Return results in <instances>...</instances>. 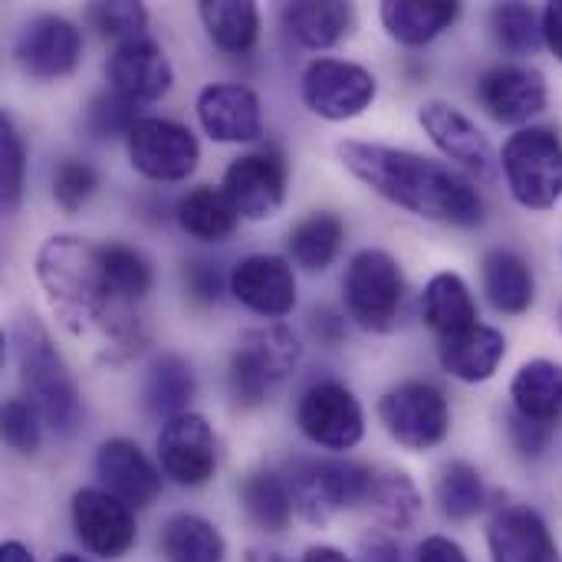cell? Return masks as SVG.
Instances as JSON below:
<instances>
[{"label":"cell","instance_id":"8","mask_svg":"<svg viewBox=\"0 0 562 562\" xmlns=\"http://www.w3.org/2000/svg\"><path fill=\"white\" fill-rule=\"evenodd\" d=\"M379 422L408 451L438 448L451 431V405L431 382H398L379 398Z\"/></svg>","mask_w":562,"mask_h":562},{"label":"cell","instance_id":"50","mask_svg":"<svg viewBox=\"0 0 562 562\" xmlns=\"http://www.w3.org/2000/svg\"><path fill=\"white\" fill-rule=\"evenodd\" d=\"M0 562H36V560H33V553H30L23 543L7 540V543L0 547Z\"/></svg>","mask_w":562,"mask_h":562},{"label":"cell","instance_id":"40","mask_svg":"<svg viewBox=\"0 0 562 562\" xmlns=\"http://www.w3.org/2000/svg\"><path fill=\"white\" fill-rule=\"evenodd\" d=\"M99 188V171L89 161L79 158H63L53 168V201L66 211L76 214Z\"/></svg>","mask_w":562,"mask_h":562},{"label":"cell","instance_id":"35","mask_svg":"<svg viewBox=\"0 0 562 562\" xmlns=\"http://www.w3.org/2000/svg\"><path fill=\"white\" fill-rule=\"evenodd\" d=\"M438 507L448 520H471L484 510L487 504V491H484V481H481V471L464 464V461H451L445 464L441 477H438Z\"/></svg>","mask_w":562,"mask_h":562},{"label":"cell","instance_id":"4","mask_svg":"<svg viewBox=\"0 0 562 562\" xmlns=\"http://www.w3.org/2000/svg\"><path fill=\"white\" fill-rule=\"evenodd\" d=\"M303 359L300 336L283 323H263L237 339L227 382L240 408H257L277 395V389L296 372Z\"/></svg>","mask_w":562,"mask_h":562},{"label":"cell","instance_id":"21","mask_svg":"<svg viewBox=\"0 0 562 562\" xmlns=\"http://www.w3.org/2000/svg\"><path fill=\"white\" fill-rule=\"evenodd\" d=\"M418 122L445 158H451L477 175L491 171V161H494L491 142L458 105H451L445 99H431L418 109Z\"/></svg>","mask_w":562,"mask_h":562},{"label":"cell","instance_id":"39","mask_svg":"<svg viewBox=\"0 0 562 562\" xmlns=\"http://www.w3.org/2000/svg\"><path fill=\"white\" fill-rule=\"evenodd\" d=\"M86 23L102 36V40H115L125 43L132 36L145 33L148 13L142 3L132 0H112V3H89L86 7Z\"/></svg>","mask_w":562,"mask_h":562},{"label":"cell","instance_id":"32","mask_svg":"<svg viewBox=\"0 0 562 562\" xmlns=\"http://www.w3.org/2000/svg\"><path fill=\"white\" fill-rule=\"evenodd\" d=\"M198 392V382H194V369L178 359V356H158L148 369V379H145V389H142V398H145V408L158 418H178L184 412H191V398Z\"/></svg>","mask_w":562,"mask_h":562},{"label":"cell","instance_id":"44","mask_svg":"<svg viewBox=\"0 0 562 562\" xmlns=\"http://www.w3.org/2000/svg\"><path fill=\"white\" fill-rule=\"evenodd\" d=\"M507 431H510L514 448H517L524 458H540V454L550 448L553 435H557V431H550V428H543V425H533V422H524V418H517V415H510Z\"/></svg>","mask_w":562,"mask_h":562},{"label":"cell","instance_id":"31","mask_svg":"<svg viewBox=\"0 0 562 562\" xmlns=\"http://www.w3.org/2000/svg\"><path fill=\"white\" fill-rule=\"evenodd\" d=\"M342 240H346L342 217H336L333 211H316L290 231L286 250L296 267H303L306 273H319L339 257Z\"/></svg>","mask_w":562,"mask_h":562},{"label":"cell","instance_id":"24","mask_svg":"<svg viewBox=\"0 0 562 562\" xmlns=\"http://www.w3.org/2000/svg\"><path fill=\"white\" fill-rule=\"evenodd\" d=\"M504 356H507L504 333L494 326H484V323H477L474 329H468L461 336L438 342V359H441L445 372L458 382H468V385L494 379Z\"/></svg>","mask_w":562,"mask_h":562},{"label":"cell","instance_id":"3","mask_svg":"<svg viewBox=\"0 0 562 562\" xmlns=\"http://www.w3.org/2000/svg\"><path fill=\"white\" fill-rule=\"evenodd\" d=\"M13 346L26 402H33V408L56 435L69 438L82 425V398L49 333L33 316H23L13 326Z\"/></svg>","mask_w":562,"mask_h":562},{"label":"cell","instance_id":"41","mask_svg":"<svg viewBox=\"0 0 562 562\" xmlns=\"http://www.w3.org/2000/svg\"><path fill=\"white\" fill-rule=\"evenodd\" d=\"M138 122V105L122 99L119 92H102L89 102L86 109V132L92 138H115V135H128L132 125Z\"/></svg>","mask_w":562,"mask_h":562},{"label":"cell","instance_id":"30","mask_svg":"<svg viewBox=\"0 0 562 562\" xmlns=\"http://www.w3.org/2000/svg\"><path fill=\"white\" fill-rule=\"evenodd\" d=\"M198 16L211 43L227 56H247L260 36V10L250 0H201Z\"/></svg>","mask_w":562,"mask_h":562},{"label":"cell","instance_id":"53","mask_svg":"<svg viewBox=\"0 0 562 562\" xmlns=\"http://www.w3.org/2000/svg\"><path fill=\"white\" fill-rule=\"evenodd\" d=\"M560 329H562V313H560Z\"/></svg>","mask_w":562,"mask_h":562},{"label":"cell","instance_id":"37","mask_svg":"<svg viewBox=\"0 0 562 562\" xmlns=\"http://www.w3.org/2000/svg\"><path fill=\"white\" fill-rule=\"evenodd\" d=\"M491 30L510 56H530L543 46V20L530 3H497L491 10Z\"/></svg>","mask_w":562,"mask_h":562},{"label":"cell","instance_id":"34","mask_svg":"<svg viewBox=\"0 0 562 562\" xmlns=\"http://www.w3.org/2000/svg\"><path fill=\"white\" fill-rule=\"evenodd\" d=\"M161 550L171 562H221L224 560V537L204 517L178 514L165 524Z\"/></svg>","mask_w":562,"mask_h":562},{"label":"cell","instance_id":"9","mask_svg":"<svg viewBox=\"0 0 562 562\" xmlns=\"http://www.w3.org/2000/svg\"><path fill=\"white\" fill-rule=\"evenodd\" d=\"M125 151L142 178L161 184L184 181L201 161L198 135L188 125L158 115H145L132 125V132L125 135Z\"/></svg>","mask_w":562,"mask_h":562},{"label":"cell","instance_id":"10","mask_svg":"<svg viewBox=\"0 0 562 562\" xmlns=\"http://www.w3.org/2000/svg\"><path fill=\"white\" fill-rule=\"evenodd\" d=\"M379 95L375 76L349 59L319 56L303 69V102L326 122H346L362 115Z\"/></svg>","mask_w":562,"mask_h":562},{"label":"cell","instance_id":"14","mask_svg":"<svg viewBox=\"0 0 562 562\" xmlns=\"http://www.w3.org/2000/svg\"><path fill=\"white\" fill-rule=\"evenodd\" d=\"M13 56L33 79H63L76 72L82 59V33L66 16L40 13L20 30Z\"/></svg>","mask_w":562,"mask_h":562},{"label":"cell","instance_id":"11","mask_svg":"<svg viewBox=\"0 0 562 562\" xmlns=\"http://www.w3.org/2000/svg\"><path fill=\"white\" fill-rule=\"evenodd\" d=\"M296 425L326 451H352L366 435V412L342 382L323 379L300 395Z\"/></svg>","mask_w":562,"mask_h":562},{"label":"cell","instance_id":"16","mask_svg":"<svg viewBox=\"0 0 562 562\" xmlns=\"http://www.w3.org/2000/svg\"><path fill=\"white\" fill-rule=\"evenodd\" d=\"M72 530L79 543L102 557V560H119L135 547V514L125 507L119 497L99 487H82L72 497Z\"/></svg>","mask_w":562,"mask_h":562},{"label":"cell","instance_id":"17","mask_svg":"<svg viewBox=\"0 0 562 562\" xmlns=\"http://www.w3.org/2000/svg\"><path fill=\"white\" fill-rule=\"evenodd\" d=\"M477 99L494 122L527 128V122L547 109L550 86H547V76L540 69L504 63V66H494L481 76Z\"/></svg>","mask_w":562,"mask_h":562},{"label":"cell","instance_id":"2","mask_svg":"<svg viewBox=\"0 0 562 562\" xmlns=\"http://www.w3.org/2000/svg\"><path fill=\"white\" fill-rule=\"evenodd\" d=\"M339 161L379 198L438 224L477 227L484 221V201L464 175L445 161L425 158L408 148L382 142H339Z\"/></svg>","mask_w":562,"mask_h":562},{"label":"cell","instance_id":"28","mask_svg":"<svg viewBox=\"0 0 562 562\" xmlns=\"http://www.w3.org/2000/svg\"><path fill=\"white\" fill-rule=\"evenodd\" d=\"M481 280L491 306L504 316H524L537 300L533 270L517 250H491L481 263Z\"/></svg>","mask_w":562,"mask_h":562},{"label":"cell","instance_id":"38","mask_svg":"<svg viewBox=\"0 0 562 562\" xmlns=\"http://www.w3.org/2000/svg\"><path fill=\"white\" fill-rule=\"evenodd\" d=\"M26 181V145L13 119L0 112V204L3 214H13L23 198Z\"/></svg>","mask_w":562,"mask_h":562},{"label":"cell","instance_id":"19","mask_svg":"<svg viewBox=\"0 0 562 562\" xmlns=\"http://www.w3.org/2000/svg\"><path fill=\"white\" fill-rule=\"evenodd\" d=\"M198 122L201 128L224 145L257 142L263 135L260 99L250 86L240 82H211L198 92Z\"/></svg>","mask_w":562,"mask_h":562},{"label":"cell","instance_id":"12","mask_svg":"<svg viewBox=\"0 0 562 562\" xmlns=\"http://www.w3.org/2000/svg\"><path fill=\"white\" fill-rule=\"evenodd\" d=\"M290 168L277 148H257L234 158L224 171V191L244 221H270L286 201Z\"/></svg>","mask_w":562,"mask_h":562},{"label":"cell","instance_id":"36","mask_svg":"<svg viewBox=\"0 0 562 562\" xmlns=\"http://www.w3.org/2000/svg\"><path fill=\"white\" fill-rule=\"evenodd\" d=\"M369 504L379 514V520L392 530H412L415 520L422 517V494L412 484V477L402 471L379 474Z\"/></svg>","mask_w":562,"mask_h":562},{"label":"cell","instance_id":"48","mask_svg":"<svg viewBox=\"0 0 562 562\" xmlns=\"http://www.w3.org/2000/svg\"><path fill=\"white\" fill-rule=\"evenodd\" d=\"M359 562H402L398 557V547L389 540V537H366L362 540V560Z\"/></svg>","mask_w":562,"mask_h":562},{"label":"cell","instance_id":"42","mask_svg":"<svg viewBox=\"0 0 562 562\" xmlns=\"http://www.w3.org/2000/svg\"><path fill=\"white\" fill-rule=\"evenodd\" d=\"M43 415L33 408V402L26 398H7L3 412H0V428H3V441L20 451V454H33L40 448L43 438Z\"/></svg>","mask_w":562,"mask_h":562},{"label":"cell","instance_id":"46","mask_svg":"<svg viewBox=\"0 0 562 562\" xmlns=\"http://www.w3.org/2000/svg\"><path fill=\"white\" fill-rule=\"evenodd\" d=\"M415 562H471L468 560V553L454 543V540H448V537H428L422 547H418V557Z\"/></svg>","mask_w":562,"mask_h":562},{"label":"cell","instance_id":"7","mask_svg":"<svg viewBox=\"0 0 562 562\" xmlns=\"http://www.w3.org/2000/svg\"><path fill=\"white\" fill-rule=\"evenodd\" d=\"M342 300L349 319L366 333H389L402 319L405 306V273L389 250L369 247L349 260L342 280Z\"/></svg>","mask_w":562,"mask_h":562},{"label":"cell","instance_id":"25","mask_svg":"<svg viewBox=\"0 0 562 562\" xmlns=\"http://www.w3.org/2000/svg\"><path fill=\"white\" fill-rule=\"evenodd\" d=\"M422 319L441 339L461 336L477 326V300L461 273H438L422 293Z\"/></svg>","mask_w":562,"mask_h":562},{"label":"cell","instance_id":"20","mask_svg":"<svg viewBox=\"0 0 562 562\" xmlns=\"http://www.w3.org/2000/svg\"><path fill=\"white\" fill-rule=\"evenodd\" d=\"M95 474L105 491L132 510L151 507L161 494V468H155L148 454L128 438H112L99 448Z\"/></svg>","mask_w":562,"mask_h":562},{"label":"cell","instance_id":"1","mask_svg":"<svg viewBox=\"0 0 562 562\" xmlns=\"http://www.w3.org/2000/svg\"><path fill=\"white\" fill-rule=\"evenodd\" d=\"M36 280L46 293L53 316L72 336H102L109 359H125L138 352L148 329L128 303L105 263V244H92L76 234L49 237L36 254Z\"/></svg>","mask_w":562,"mask_h":562},{"label":"cell","instance_id":"15","mask_svg":"<svg viewBox=\"0 0 562 562\" xmlns=\"http://www.w3.org/2000/svg\"><path fill=\"white\" fill-rule=\"evenodd\" d=\"M227 286L240 306L263 319H283L296 306V273L286 257L250 254L234 263Z\"/></svg>","mask_w":562,"mask_h":562},{"label":"cell","instance_id":"5","mask_svg":"<svg viewBox=\"0 0 562 562\" xmlns=\"http://www.w3.org/2000/svg\"><path fill=\"white\" fill-rule=\"evenodd\" d=\"M501 168L517 204L550 211L562 201V138L557 128H517L501 151Z\"/></svg>","mask_w":562,"mask_h":562},{"label":"cell","instance_id":"45","mask_svg":"<svg viewBox=\"0 0 562 562\" xmlns=\"http://www.w3.org/2000/svg\"><path fill=\"white\" fill-rule=\"evenodd\" d=\"M310 333L323 342V346H339L346 336V319L333 310H316L310 316Z\"/></svg>","mask_w":562,"mask_h":562},{"label":"cell","instance_id":"13","mask_svg":"<svg viewBox=\"0 0 562 562\" xmlns=\"http://www.w3.org/2000/svg\"><path fill=\"white\" fill-rule=\"evenodd\" d=\"M158 468L178 487H204L217 471V435L198 412L168 418L158 431Z\"/></svg>","mask_w":562,"mask_h":562},{"label":"cell","instance_id":"43","mask_svg":"<svg viewBox=\"0 0 562 562\" xmlns=\"http://www.w3.org/2000/svg\"><path fill=\"white\" fill-rule=\"evenodd\" d=\"M181 280H184V290L194 303H217L224 296V273H221V263H211V260H188L184 270H181Z\"/></svg>","mask_w":562,"mask_h":562},{"label":"cell","instance_id":"29","mask_svg":"<svg viewBox=\"0 0 562 562\" xmlns=\"http://www.w3.org/2000/svg\"><path fill=\"white\" fill-rule=\"evenodd\" d=\"M175 221L188 237L204 240V244H217V240H227L234 234L240 214H237V207H234V201L227 198L224 188L198 184L178 201Z\"/></svg>","mask_w":562,"mask_h":562},{"label":"cell","instance_id":"18","mask_svg":"<svg viewBox=\"0 0 562 562\" xmlns=\"http://www.w3.org/2000/svg\"><path fill=\"white\" fill-rule=\"evenodd\" d=\"M105 76H109L112 92H119L122 99H128L135 105L158 102L175 82L168 53L145 33L132 36L125 43H115V49L105 63Z\"/></svg>","mask_w":562,"mask_h":562},{"label":"cell","instance_id":"22","mask_svg":"<svg viewBox=\"0 0 562 562\" xmlns=\"http://www.w3.org/2000/svg\"><path fill=\"white\" fill-rule=\"evenodd\" d=\"M491 562H557V540L533 507H504L487 527Z\"/></svg>","mask_w":562,"mask_h":562},{"label":"cell","instance_id":"6","mask_svg":"<svg viewBox=\"0 0 562 562\" xmlns=\"http://www.w3.org/2000/svg\"><path fill=\"white\" fill-rule=\"evenodd\" d=\"M375 477L379 474L372 468H366V464L326 458V461H296V464H290L286 487H290L293 507L300 510L303 520L326 524L339 510L369 504Z\"/></svg>","mask_w":562,"mask_h":562},{"label":"cell","instance_id":"27","mask_svg":"<svg viewBox=\"0 0 562 562\" xmlns=\"http://www.w3.org/2000/svg\"><path fill=\"white\" fill-rule=\"evenodd\" d=\"M286 33L306 49H329L356 26V10L342 0H296L283 7Z\"/></svg>","mask_w":562,"mask_h":562},{"label":"cell","instance_id":"23","mask_svg":"<svg viewBox=\"0 0 562 562\" xmlns=\"http://www.w3.org/2000/svg\"><path fill=\"white\" fill-rule=\"evenodd\" d=\"M514 415L557 431L562 422V362L530 359L510 382Z\"/></svg>","mask_w":562,"mask_h":562},{"label":"cell","instance_id":"26","mask_svg":"<svg viewBox=\"0 0 562 562\" xmlns=\"http://www.w3.org/2000/svg\"><path fill=\"white\" fill-rule=\"evenodd\" d=\"M382 26L402 46H425L451 30L461 16V3L454 0H385L379 7Z\"/></svg>","mask_w":562,"mask_h":562},{"label":"cell","instance_id":"47","mask_svg":"<svg viewBox=\"0 0 562 562\" xmlns=\"http://www.w3.org/2000/svg\"><path fill=\"white\" fill-rule=\"evenodd\" d=\"M543 20V43L550 46V53L562 63V0H550L540 13Z\"/></svg>","mask_w":562,"mask_h":562},{"label":"cell","instance_id":"33","mask_svg":"<svg viewBox=\"0 0 562 562\" xmlns=\"http://www.w3.org/2000/svg\"><path fill=\"white\" fill-rule=\"evenodd\" d=\"M240 504H244V514L250 517V524L260 527L263 533H283L296 510L286 481L273 471L250 474L240 484Z\"/></svg>","mask_w":562,"mask_h":562},{"label":"cell","instance_id":"52","mask_svg":"<svg viewBox=\"0 0 562 562\" xmlns=\"http://www.w3.org/2000/svg\"><path fill=\"white\" fill-rule=\"evenodd\" d=\"M56 562H89V560H82V557H72V553H63V557H56Z\"/></svg>","mask_w":562,"mask_h":562},{"label":"cell","instance_id":"51","mask_svg":"<svg viewBox=\"0 0 562 562\" xmlns=\"http://www.w3.org/2000/svg\"><path fill=\"white\" fill-rule=\"evenodd\" d=\"M250 562H283L277 553H250Z\"/></svg>","mask_w":562,"mask_h":562},{"label":"cell","instance_id":"49","mask_svg":"<svg viewBox=\"0 0 562 562\" xmlns=\"http://www.w3.org/2000/svg\"><path fill=\"white\" fill-rule=\"evenodd\" d=\"M300 562H349V557L336 547H310Z\"/></svg>","mask_w":562,"mask_h":562}]
</instances>
